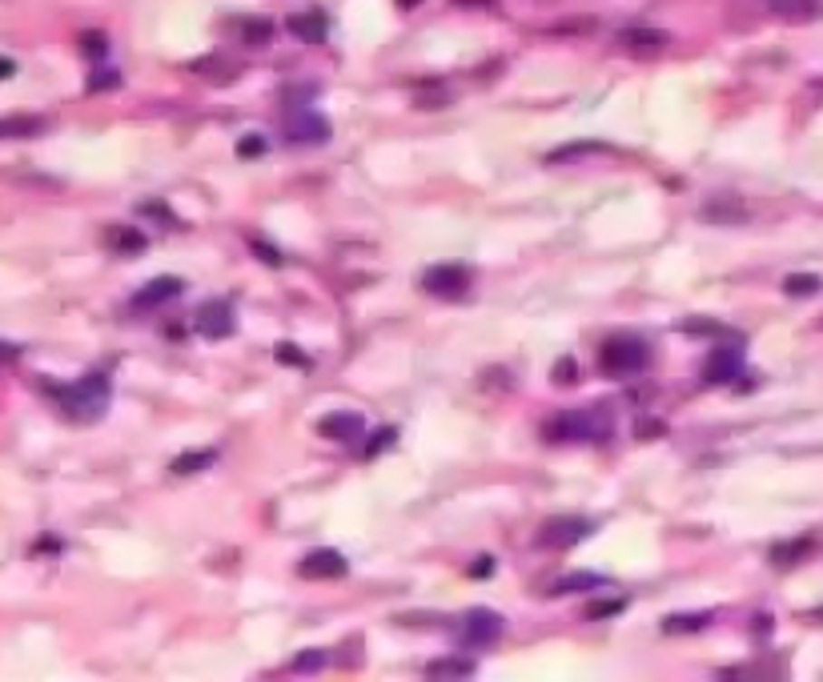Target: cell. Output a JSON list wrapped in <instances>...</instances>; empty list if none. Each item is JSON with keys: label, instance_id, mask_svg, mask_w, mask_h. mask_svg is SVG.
Returning <instances> with one entry per match:
<instances>
[{"label": "cell", "instance_id": "6da1fadb", "mask_svg": "<svg viewBox=\"0 0 823 682\" xmlns=\"http://www.w3.org/2000/svg\"><path fill=\"white\" fill-rule=\"evenodd\" d=\"M57 401L64 406V414L81 418V422H92V418H101L109 406V378L105 373H85L77 386H61Z\"/></svg>", "mask_w": 823, "mask_h": 682}, {"label": "cell", "instance_id": "7a4b0ae2", "mask_svg": "<svg viewBox=\"0 0 823 682\" xmlns=\"http://www.w3.org/2000/svg\"><path fill=\"white\" fill-rule=\"evenodd\" d=\"M542 434L550 442H603L611 437V414L606 409H583V414H563L555 422H547Z\"/></svg>", "mask_w": 823, "mask_h": 682}, {"label": "cell", "instance_id": "3957f363", "mask_svg": "<svg viewBox=\"0 0 823 682\" xmlns=\"http://www.w3.org/2000/svg\"><path fill=\"white\" fill-rule=\"evenodd\" d=\"M647 361H651V350L639 338H615L598 350V370L611 373V378H631V373L647 370Z\"/></svg>", "mask_w": 823, "mask_h": 682}, {"label": "cell", "instance_id": "277c9868", "mask_svg": "<svg viewBox=\"0 0 823 682\" xmlns=\"http://www.w3.org/2000/svg\"><path fill=\"white\" fill-rule=\"evenodd\" d=\"M591 534V522L586 518H575V514H558V518H547L538 526V546L547 550H566L575 542H583Z\"/></svg>", "mask_w": 823, "mask_h": 682}, {"label": "cell", "instance_id": "5b68a950", "mask_svg": "<svg viewBox=\"0 0 823 682\" xmlns=\"http://www.w3.org/2000/svg\"><path fill=\"white\" fill-rule=\"evenodd\" d=\"M502 630H507V622H502V614H494V610H466L462 614V642L466 647H494V642L502 639Z\"/></svg>", "mask_w": 823, "mask_h": 682}, {"label": "cell", "instance_id": "8992f818", "mask_svg": "<svg viewBox=\"0 0 823 682\" xmlns=\"http://www.w3.org/2000/svg\"><path fill=\"white\" fill-rule=\"evenodd\" d=\"M470 269L466 265H458V261H450V265H434V269H426V277H422V285H426V293H434V297H462L466 289H470Z\"/></svg>", "mask_w": 823, "mask_h": 682}, {"label": "cell", "instance_id": "52a82bcc", "mask_svg": "<svg viewBox=\"0 0 823 682\" xmlns=\"http://www.w3.org/2000/svg\"><path fill=\"white\" fill-rule=\"evenodd\" d=\"M282 137L289 145H317V141H330V120H325L322 113H294V117H286V125H282Z\"/></svg>", "mask_w": 823, "mask_h": 682}, {"label": "cell", "instance_id": "ba28073f", "mask_svg": "<svg viewBox=\"0 0 823 682\" xmlns=\"http://www.w3.org/2000/svg\"><path fill=\"white\" fill-rule=\"evenodd\" d=\"M193 330H198L201 338L221 341V338H229V333L237 330V317H233V310L226 302H209V305H201V310H198V317H193Z\"/></svg>", "mask_w": 823, "mask_h": 682}, {"label": "cell", "instance_id": "9c48e42d", "mask_svg": "<svg viewBox=\"0 0 823 682\" xmlns=\"http://www.w3.org/2000/svg\"><path fill=\"white\" fill-rule=\"evenodd\" d=\"M739 373H743V353H739V345H719V350L707 358V381H715V386L735 381Z\"/></svg>", "mask_w": 823, "mask_h": 682}, {"label": "cell", "instance_id": "30bf717a", "mask_svg": "<svg viewBox=\"0 0 823 682\" xmlns=\"http://www.w3.org/2000/svg\"><path fill=\"white\" fill-rule=\"evenodd\" d=\"M317 434L330 437V442H353V437H362V414H350V409L325 414L322 422H317Z\"/></svg>", "mask_w": 823, "mask_h": 682}, {"label": "cell", "instance_id": "8fae6325", "mask_svg": "<svg viewBox=\"0 0 823 682\" xmlns=\"http://www.w3.org/2000/svg\"><path fill=\"white\" fill-rule=\"evenodd\" d=\"M297 574H302V578H342L345 574V558L338 554V550H314V554L302 558Z\"/></svg>", "mask_w": 823, "mask_h": 682}, {"label": "cell", "instance_id": "7c38bea8", "mask_svg": "<svg viewBox=\"0 0 823 682\" xmlns=\"http://www.w3.org/2000/svg\"><path fill=\"white\" fill-rule=\"evenodd\" d=\"M619 44L631 53H663L671 44V36L659 29H647V24H631V29L619 33Z\"/></svg>", "mask_w": 823, "mask_h": 682}, {"label": "cell", "instance_id": "4fadbf2b", "mask_svg": "<svg viewBox=\"0 0 823 682\" xmlns=\"http://www.w3.org/2000/svg\"><path fill=\"white\" fill-rule=\"evenodd\" d=\"M181 282L177 277H157V282H149L141 293L133 297V305L137 310H153V305H165V302H173V297H181Z\"/></svg>", "mask_w": 823, "mask_h": 682}, {"label": "cell", "instance_id": "5bb4252c", "mask_svg": "<svg viewBox=\"0 0 823 682\" xmlns=\"http://www.w3.org/2000/svg\"><path fill=\"white\" fill-rule=\"evenodd\" d=\"M711 622H715L711 610H687V614H667V619H663V630L667 634H699V630H707Z\"/></svg>", "mask_w": 823, "mask_h": 682}, {"label": "cell", "instance_id": "9a60e30c", "mask_svg": "<svg viewBox=\"0 0 823 682\" xmlns=\"http://www.w3.org/2000/svg\"><path fill=\"white\" fill-rule=\"evenodd\" d=\"M289 33L297 36V41H305V44H317V41H325V16L322 13H302V16H289Z\"/></svg>", "mask_w": 823, "mask_h": 682}, {"label": "cell", "instance_id": "2e32d148", "mask_svg": "<svg viewBox=\"0 0 823 682\" xmlns=\"http://www.w3.org/2000/svg\"><path fill=\"white\" fill-rule=\"evenodd\" d=\"M105 241L117 249V254H145V233H137V229H129V226H113V229H105Z\"/></svg>", "mask_w": 823, "mask_h": 682}, {"label": "cell", "instance_id": "e0dca14e", "mask_svg": "<svg viewBox=\"0 0 823 682\" xmlns=\"http://www.w3.org/2000/svg\"><path fill=\"white\" fill-rule=\"evenodd\" d=\"M598 586H606L603 574H566L558 578L555 586H550V594H575V591H598Z\"/></svg>", "mask_w": 823, "mask_h": 682}, {"label": "cell", "instance_id": "ac0fdd59", "mask_svg": "<svg viewBox=\"0 0 823 682\" xmlns=\"http://www.w3.org/2000/svg\"><path fill=\"white\" fill-rule=\"evenodd\" d=\"M426 675L430 678H470L474 675V662H466V658H438V662H430V667H426Z\"/></svg>", "mask_w": 823, "mask_h": 682}, {"label": "cell", "instance_id": "d6986e66", "mask_svg": "<svg viewBox=\"0 0 823 682\" xmlns=\"http://www.w3.org/2000/svg\"><path fill=\"white\" fill-rule=\"evenodd\" d=\"M41 129V117H0V137H36Z\"/></svg>", "mask_w": 823, "mask_h": 682}, {"label": "cell", "instance_id": "ffe728a7", "mask_svg": "<svg viewBox=\"0 0 823 682\" xmlns=\"http://www.w3.org/2000/svg\"><path fill=\"white\" fill-rule=\"evenodd\" d=\"M771 8L779 16H791V21H808V16H819L823 13L816 0H771Z\"/></svg>", "mask_w": 823, "mask_h": 682}, {"label": "cell", "instance_id": "44dd1931", "mask_svg": "<svg viewBox=\"0 0 823 682\" xmlns=\"http://www.w3.org/2000/svg\"><path fill=\"white\" fill-rule=\"evenodd\" d=\"M213 462H218V454H213V450L181 454V457H177V462H173V474H181V478H185V474H201L205 466H213Z\"/></svg>", "mask_w": 823, "mask_h": 682}, {"label": "cell", "instance_id": "7402d4cb", "mask_svg": "<svg viewBox=\"0 0 823 682\" xmlns=\"http://www.w3.org/2000/svg\"><path fill=\"white\" fill-rule=\"evenodd\" d=\"M808 550H811L808 538H803V542H788V546H775V550H771V562H775V566H791L795 558H803Z\"/></svg>", "mask_w": 823, "mask_h": 682}, {"label": "cell", "instance_id": "603a6c76", "mask_svg": "<svg viewBox=\"0 0 823 682\" xmlns=\"http://www.w3.org/2000/svg\"><path fill=\"white\" fill-rule=\"evenodd\" d=\"M626 606V598H598V602H586V619H611Z\"/></svg>", "mask_w": 823, "mask_h": 682}, {"label": "cell", "instance_id": "cb8c5ba5", "mask_svg": "<svg viewBox=\"0 0 823 682\" xmlns=\"http://www.w3.org/2000/svg\"><path fill=\"white\" fill-rule=\"evenodd\" d=\"M783 289H788L791 297H808V293H819V277H811V274H795L783 282Z\"/></svg>", "mask_w": 823, "mask_h": 682}, {"label": "cell", "instance_id": "d4e9b609", "mask_svg": "<svg viewBox=\"0 0 823 682\" xmlns=\"http://www.w3.org/2000/svg\"><path fill=\"white\" fill-rule=\"evenodd\" d=\"M325 667V650H302L294 658V670H302V675H310V670H322Z\"/></svg>", "mask_w": 823, "mask_h": 682}, {"label": "cell", "instance_id": "484cf974", "mask_svg": "<svg viewBox=\"0 0 823 682\" xmlns=\"http://www.w3.org/2000/svg\"><path fill=\"white\" fill-rule=\"evenodd\" d=\"M570 381H578L575 358H558V361H555V386H570Z\"/></svg>", "mask_w": 823, "mask_h": 682}, {"label": "cell", "instance_id": "4316f807", "mask_svg": "<svg viewBox=\"0 0 823 682\" xmlns=\"http://www.w3.org/2000/svg\"><path fill=\"white\" fill-rule=\"evenodd\" d=\"M269 36H274V24H269V21H249L246 24V41L249 44H266Z\"/></svg>", "mask_w": 823, "mask_h": 682}, {"label": "cell", "instance_id": "83f0119b", "mask_svg": "<svg viewBox=\"0 0 823 682\" xmlns=\"http://www.w3.org/2000/svg\"><path fill=\"white\" fill-rule=\"evenodd\" d=\"M261 153H266V137H241V141H237V157H241V161L261 157Z\"/></svg>", "mask_w": 823, "mask_h": 682}, {"label": "cell", "instance_id": "f1b7e54d", "mask_svg": "<svg viewBox=\"0 0 823 682\" xmlns=\"http://www.w3.org/2000/svg\"><path fill=\"white\" fill-rule=\"evenodd\" d=\"M603 145H566V149H558V153H550L547 161H570V157H586V153H598Z\"/></svg>", "mask_w": 823, "mask_h": 682}, {"label": "cell", "instance_id": "f546056e", "mask_svg": "<svg viewBox=\"0 0 823 682\" xmlns=\"http://www.w3.org/2000/svg\"><path fill=\"white\" fill-rule=\"evenodd\" d=\"M274 358H277V361H289V366H310V361H305V353H297L294 345H277Z\"/></svg>", "mask_w": 823, "mask_h": 682}, {"label": "cell", "instance_id": "4dcf8cb0", "mask_svg": "<svg viewBox=\"0 0 823 682\" xmlns=\"http://www.w3.org/2000/svg\"><path fill=\"white\" fill-rule=\"evenodd\" d=\"M394 437H398V429H382V434H373V442L366 446V454L373 457L378 450H386V446H394Z\"/></svg>", "mask_w": 823, "mask_h": 682}, {"label": "cell", "instance_id": "1f68e13d", "mask_svg": "<svg viewBox=\"0 0 823 682\" xmlns=\"http://www.w3.org/2000/svg\"><path fill=\"white\" fill-rule=\"evenodd\" d=\"M117 85V72H97V77H89V89H113Z\"/></svg>", "mask_w": 823, "mask_h": 682}, {"label": "cell", "instance_id": "d6a6232c", "mask_svg": "<svg viewBox=\"0 0 823 682\" xmlns=\"http://www.w3.org/2000/svg\"><path fill=\"white\" fill-rule=\"evenodd\" d=\"M249 249H254V254H257L261 261H269V265H277V261H282V257H277V254H274V249H269V245H266V241H249Z\"/></svg>", "mask_w": 823, "mask_h": 682}, {"label": "cell", "instance_id": "836d02e7", "mask_svg": "<svg viewBox=\"0 0 823 682\" xmlns=\"http://www.w3.org/2000/svg\"><path fill=\"white\" fill-rule=\"evenodd\" d=\"M16 358H21V345L0 341V366H8V361H16Z\"/></svg>", "mask_w": 823, "mask_h": 682}, {"label": "cell", "instance_id": "e575fe53", "mask_svg": "<svg viewBox=\"0 0 823 682\" xmlns=\"http://www.w3.org/2000/svg\"><path fill=\"white\" fill-rule=\"evenodd\" d=\"M81 44L89 49V57H101V53H105V41H101V36H81Z\"/></svg>", "mask_w": 823, "mask_h": 682}, {"label": "cell", "instance_id": "d590c367", "mask_svg": "<svg viewBox=\"0 0 823 682\" xmlns=\"http://www.w3.org/2000/svg\"><path fill=\"white\" fill-rule=\"evenodd\" d=\"M490 570H494L490 558H479V562L470 566V574H474V578H490Z\"/></svg>", "mask_w": 823, "mask_h": 682}, {"label": "cell", "instance_id": "8d00e7d4", "mask_svg": "<svg viewBox=\"0 0 823 682\" xmlns=\"http://www.w3.org/2000/svg\"><path fill=\"white\" fill-rule=\"evenodd\" d=\"M634 434H663V426L659 422H639V426H634Z\"/></svg>", "mask_w": 823, "mask_h": 682}, {"label": "cell", "instance_id": "74e56055", "mask_svg": "<svg viewBox=\"0 0 823 682\" xmlns=\"http://www.w3.org/2000/svg\"><path fill=\"white\" fill-rule=\"evenodd\" d=\"M5 72H13V64H8V61H0V77H5Z\"/></svg>", "mask_w": 823, "mask_h": 682}]
</instances>
